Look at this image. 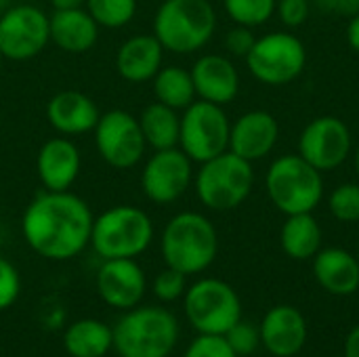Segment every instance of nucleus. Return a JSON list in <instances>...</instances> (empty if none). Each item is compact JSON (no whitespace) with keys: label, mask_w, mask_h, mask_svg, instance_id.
<instances>
[{"label":"nucleus","mask_w":359,"mask_h":357,"mask_svg":"<svg viewBox=\"0 0 359 357\" xmlns=\"http://www.w3.org/2000/svg\"><path fill=\"white\" fill-rule=\"evenodd\" d=\"M95 215L74 191H42L25 206L21 236L42 259L69 261L90 246Z\"/></svg>","instance_id":"f257e3e1"},{"label":"nucleus","mask_w":359,"mask_h":357,"mask_svg":"<svg viewBox=\"0 0 359 357\" xmlns=\"http://www.w3.org/2000/svg\"><path fill=\"white\" fill-rule=\"evenodd\" d=\"M160 252L166 267L198 276L206 271L219 255V234L212 221L196 210L177 213L162 229Z\"/></svg>","instance_id":"f03ea898"},{"label":"nucleus","mask_w":359,"mask_h":357,"mask_svg":"<svg viewBox=\"0 0 359 357\" xmlns=\"http://www.w3.org/2000/svg\"><path fill=\"white\" fill-rule=\"evenodd\" d=\"M215 32L217 11L210 0H162L154 17V36L175 55L202 50Z\"/></svg>","instance_id":"7ed1b4c3"},{"label":"nucleus","mask_w":359,"mask_h":357,"mask_svg":"<svg viewBox=\"0 0 359 357\" xmlns=\"http://www.w3.org/2000/svg\"><path fill=\"white\" fill-rule=\"evenodd\" d=\"M111 330L120 357H168L179 341L177 318L158 305L128 309Z\"/></svg>","instance_id":"20e7f679"},{"label":"nucleus","mask_w":359,"mask_h":357,"mask_svg":"<svg viewBox=\"0 0 359 357\" xmlns=\"http://www.w3.org/2000/svg\"><path fill=\"white\" fill-rule=\"evenodd\" d=\"M154 240L149 215L133 204H118L103 210L93 221L90 248L105 259H137Z\"/></svg>","instance_id":"39448f33"},{"label":"nucleus","mask_w":359,"mask_h":357,"mask_svg":"<svg viewBox=\"0 0 359 357\" xmlns=\"http://www.w3.org/2000/svg\"><path fill=\"white\" fill-rule=\"evenodd\" d=\"M255 187L252 162L223 151L206 162L194 175V189L204 208L215 213H227L242 206Z\"/></svg>","instance_id":"423d86ee"},{"label":"nucleus","mask_w":359,"mask_h":357,"mask_svg":"<svg viewBox=\"0 0 359 357\" xmlns=\"http://www.w3.org/2000/svg\"><path fill=\"white\" fill-rule=\"evenodd\" d=\"M324 173L299 154L276 158L265 175V189L282 215L313 213L324 200Z\"/></svg>","instance_id":"0eeeda50"},{"label":"nucleus","mask_w":359,"mask_h":357,"mask_svg":"<svg viewBox=\"0 0 359 357\" xmlns=\"http://www.w3.org/2000/svg\"><path fill=\"white\" fill-rule=\"evenodd\" d=\"M183 309L187 322L198 330V335L223 337L242 320V301L238 292L217 278H202L187 286L183 295Z\"/></svg>","instance_id":"6e6552de"},{"label":"nucleus","mask_w":359,"mask_h":357,"mask_svg":"<svg viewBox=\"0 0 359 357\" xmlns=\"http://www.w3.org/2000/svg\"><path fill=\"white\" fill-rule=\"evenodd\" d=\"M244 61L261 84L284 86L305 72L307 48L303 40L290 32H269L255 40Z\"/></svg>","instance_id":"1a4fd4ad"},{"label":"nucleus","mask_w":359,"mask_h":357,"mask_svg":"<svg viewBox=\"0 0 359 357\" xmlns=\"http://www.w3.org/2000/svg\"><path fill=\"white\" fill-rule=\"evenodd\" d=\"M231 122L223 105L196 99L181 114L179 147L194 164H202L229 149Z\"/></svg>","instance_id":"9d476101"},{"label":"nucleus","mask_w":359,"mask_h":357,"mask_svg":"<svg viewBox=\"0 0 359 357\" xmlns=\"http://www.w3.org/2000/svg\"><path fill=\"white\" fill-rule=\"evenodd\" d=\"M93 137L101 160L116 170L135 168L147 149L139 118L126 109H109L101 114L93 128Z\"/></svg>","instance_id":"9b49d317"},{"label":"nucleus","mask_w":359,"mask_h":357,"mask_svg":"<svg viewBox=\"0 0 359 357\" xmlns=\"http://www.w3.org/2000/svg\"><path fill=\"white\" fill-rule=\"evenodd\" d=\"M50 42L48 15L34 4H11L0 13V53L8 61H29Z\"/></svg>","instance_id":"f8f14e48"},{"label":"nucleus","mask_w":359,"mask_h":357,"mask_svg":"<svg viewBox=\"0 0 359 357\" xmlns=\"http://www.w3.org/2000/svg\"><path fill=\"white\" fill-rule=\"evenodd\" d=\"M194 162L181 147L158 149L143 164L141 191L149 202L168 206L185 196L194 185Z\"/></svg>","instance_id":"ddd939ff"},{"label":"nucleus","mask_w":359,"mask_h":357,"mask_svg":"<svg viewBox=\"0 0 359 357\" xmlns=\"http://www.w3.org/2000/svg\"><path fill=\"white\" fill-rule=\"evenodd\" d=\"M351 130L339 116L313 118L299 137V156L320 173H328L345 164V160L351 156Z\"/></svg>","instance_id":"4468645a"},{"label":"nucleus","mask_w":359,"mask_h":357,"mask_svg":"<svg viewBox=\"0 0 359 357\" xmlns=\"http://www.w3.org/2000/svg\"><path fill=\"white\" fill-rule=\"evenodd\" d=\"M101 301L114 309L137 307L147 290V278L137 259H105L95 278Z\"/></svg>","instance_id":"2eb2a0df"},{"label":"nucleus","mask_w":359,"mask_h":357,"mask_svg":"<svg viewBox=\"0 0 359 357\" xmlns=\"http://www.w3.org/2000/svg\"><path fill=\"white\" fill-rule=\"evenodd\" d=\"M82 170V154L69 137L46 139L36 154V175L46 191H67Z\"/></svg>","instance_id":"dca6fc26"},{"label":"nucleus","mask_w":359,"mask_h":357,"mask_svg":"<svg viewBox=\"0 0 359 357\" xmlns=\"http://www.w3.org/2000/svg\"><path fill=\"white\" fill-rule=\"evenodd\" d=\"M280 139V124L271 112L250 109L231 122L229 130V151L236 156L257 162L267 158Z\"/></svg>","instance_id":"f3484780"},{"label":"nucleus","mask_w":359,"mask_h":357,"mask_svg":"<svg viewBox=\"0 0 359 357\" xmlns=\"http://www.w3.org/2000/svg\"><path fill=\"white\" fill-rule=\"evenodd\" d=\"M191 80L196 97L208 103L227 105L240 93V72L225 55L206 53L191 65Z\"/></svg>","instance_id":"a211bd4d"},{"label":"nucleus","mask_w":359,"mask_h":357,"mask_svg":"<svg viewBox=\"0 0 359 357\" xmlns=\"http://www.w3.org/2000/svg\"><path fill=\"white\" fill-rule=\"evenodd\" d=\"M261 345L276 357L297 356L307 343V322L292 305L271 307L261 326Z\"/></svg>","instance_id":"6ab92c4d"},{"label":"nucleus","mask_w":359,"mask_h":357,"mask_svg":"<svg viewBox=\"0 0 359 357\" xmlns=\"http://www.w3.org/2000/svg\"><path fill=\"white\" fill-rule=\"evenodd\" d=\"M99 118V105L80 90H61L46 103V120L63 137L93 133Z\"/></svg>","instance_id":"aec40b11"},{"label":"nucleus","mask_w":359,"mask_h":357,"mask_svg":"<svg viewBox=\"0 0 359 357\" xmlns=\"http://www.w3.org/2000/svg\"><path fill=\"white\" fill-rule=\"evenodd\" d=\"M164 46L154 34L130 36L116 50V69L126 82H151L164 63Z\"/></svg>","instance_id":"412c9836"},{"label":"nucleus","mask_w":359,"mask_h":357,"mask_svg":"<svg viewBox=\"0 0 359 357\" xmlns=\"http://www.w3.org/2000/svg\"><path fill=\"white\" fill-rule=\"evenodd\" d=\"M313 276L318 284L332 297H349L359 290L358 255L328 246L313 257Z\"/></svg>","instance_id":"4be33fe9"},{"label":"nucleus","mask_w":359,"mask_h":357,"mask_svg":"<svg viewBox=\"0 0 359 357\" xmlns=\"http://www.w3.org/2000/svg\"><path fill=\"white\" fill-rule=\"evenodd\" d=\"M48 23H50V42L65 53L72 55L86 53L99 40L101 27L84 6L53 11Z\"/></svg>","instance_id":"5701e85b"},{"label":"nucleus","mask_w":359,"mask_h":357,"mask_svg":"<svg viewBox=\"0 0 359 357\" xmlns=\"http://www.w3.org/2000/svg\"><path fill=\"white\" fill-rule=\"evenodd\" d=\"M282 250L294 261H309L322 248V227L313 213L288 215L280 231Z\"/></svg>","instance_id":"b1692460"},{"label":"nucleus","mask_w":359,"mask_h":357,"mask_svg":"<svg viewBox=\"0 0 359 357\" xmlns=\"http://www.w3.org/2000/svg\"><path fill=\"white\" fill-rule=\"evenodd\" d=\"M63 347L72 357H105L114 349V330L101 320H78L67 326Z\"/></svg>","instance_id":"393cba45"},{"label":"nucleus","mask_w":359,"mask_h":357,"mask_svg":"<svg viewBox=\"0 0 359 357\" xmlns=\"http://www.w3.org/2000/svg\"><path fill=\"white\" fill-rule=\"evenodd\" d=\"M139 124H141L147 147H151L154 151L179 147L181 114L177 109L154 101L143 107L139 116Z\"/></svg>","instance_id":"a878e982"},{"label":"nucleus","mask_w":359,"mask_h":357,"mask_svg":"<svg viewBox=\"0 0 359 357\" xmlns=\"http://www.w3.org/2000/svg\"><path fill=\"white\" fill-rule=\"evenodd\" d=\"M151 84H154L156 101L177 112H183L198 99L191 72L181 65H162L160 72L154 76Z\"/></svg>","instance_id":"bb28decb"},{"label":"nucleus","mask_w":359,"mask_h":357,"mask_svg":"<svg viewBox=\"0 0 359 357\" xmlns=\"http://www.w3.org/2000/svg\"><path fill=\"white\" fill-rule=\"evenodd\" d=\"M84 8L93 15L99 27L120 29L137 15V0H86Z\"/></svg>","instance_id":"cd10ccee"},{"label":"nucleus","mask_w":359,"mask_h":357,"mask_svg":"<svg viewBox=\"0 0 359 357\" xmlns=\"http://www.w3.org/2000/svg\"><path fill=\"white\" fill-rule=\"evenodd\" d=\"M223 6L236 25L255 29L265 25L276 15L278 0H223Z\"/></svg>","instance_id":"c85d7f7f"},{"label":"nucleus","mask_w":359,"mask_h":357,"mask_svg":"<svg viewBox=\"0 0 359 357\" xmlns=\"http://www.w3.org/2000/svg\"><path fill=\"white\" fill-rule=\"evenodd\" d=\"M330 215L341 223L359 221V183H341L328 196Z\"/></svg>","instance_id":"c756f323"},{"label":"nucleus","mask_w":359,"mask_h":357,"mask_svg":"<svg viewBox=\"0 0 359 357\" xmlns=\"http://www.w3.org/2000/svg\"><path fill=\"white\" fill-rule=\"evenodd\" d=\"M225 341L229 343V347L236 351V356H250L257 351V347L261 345V332L255 324L250 322H236L225 335Z\"/></svg>","instance_id":"7c9ffc66"},{"label":"nucleus","mask_w":359,"mask_h":357,"mask_svg":"<svg viewBox=\"0 0 359 357\" xmlns=\"http://www.w3.org/2000/svg\"><path fill=\"white\" fill-rule=\"evenodd\" d=\"M187 290V276L166 267L162 269L156 278H154V295L162 301V303H172L177 299H181Z\"/></svg>","instance_id":"2f4dec72"},{"label":"nucleus","mask_w":359,"mask_h":357,"mask_svg":"<svg viewBox=\"0 0 359 357\" xmlns=\"http://www.w3.org/2000/svg\"><path fill=\"white\" fill-rule=\"evenodd\" d=\"M183 357H238L229 347L225 337L219 335H198L185 349Z\"/></svg>","instance_id":"473e14b6"},{"label":"nucleus","mask_w":359,"mask_h":357,"mask_svg":"<svg viewBox=\"0 0 359 357\" xmlns=\"http://www.w3.org/2000/svg\"><path fill=\"white\" fill-rule=\"evenodd\" d=\"M19 292H21V278L17 267L8 259L0 257V311L13 307L15 301L19 299Z\"/></svg>","instance_id":"72a5a7b5"},{"label":"nucleus","mask_w":359,"mask_h":357,"mask_svg":"<svg viewBox=\"0 0 359 357\" xmlns=\"http://www.w3.org/2000/svg\"><path fill=\"white\" fill-rule=\"evenodd\" d=\"M276 13L286 27H301L311 15V0H278Z\"/></svg>","instance_id":"f704fd0d"},{"label":"nucleus","mask_w":359,"mask_h":357,"mask_svg":"<svg viewBox=\"0 0 359 357\" xmlns=\"http://www.w3.org/2000/svg\"><path fill=\"white\" fill-rule=\"evenodd\" d=\"M257 36L252 34V27H244V25H233L227 36H225V48L231 57H242L246 59V55L250 53V48L255 46Z\"/></svg>","instance_id":"c9c22d12"},{"label":"nucleus","mask_w":359,"mask_h":357,"mask_svg":"<svg viewBox=\"0 0 359 357\" xmlns=\"http://www.w3.org/2000/svg\"><path fill=\"white\" fill-rule=\"evenodd\" d=\"M316 6H320L324 13L347 15V17H351L353 13L359 11L358 0H316Z\"/></svg>","instance_id":"e433bc0d"},{"label":"nucleus","mask_w":359,"mask_h":357,"mask_svg":"<svg viewBox=\"0 0 359 357\" xmlns=\"http://www.w3.org/2000/svg\"><path fill=\"white\" fill-rule=\"evenodd\" d=\"M347 44L359 53V11L351 15L349 25H347Z\"/></svg>","instance_id":"4c0bfd02"},{"label":"nucleus","mask_w":359,"mask_h":357,"mask_svg":"<svg viewBox=\"0 0 359 357\" xmlns=\"http://www.w3.org/2000/svg\"><path fill=\"white\" fill-rule=\"evenodd\" d=\"M345 357H359V324L345 339Z\"/></svg>","instance_id":"58836bf2"},{"label":"nucleus","mask_w":359,"mask_h":357,"mask_svg":"<svg viewBox=\"0 0 359 357\" xmlns=\"http://www.w3.org/2000/svg\"><path fill=\"white\" fill-rule=\"evenodd\" d=\"M86 0H50L55 11H65V8H82Z\"/></svg>","instance_id":"ea45409f"},{"label":"nucleus","mask_w":359,"mask_h":357,"mask_svg":"<svg viewBox=\"0 0 359 357\" xmlns=\"http://www.w3.org/2000/svg\"><path fill=\"white\" fill-rule=\"evenodd\" d=\"M353 164H355V173H358L359 177V145L355 147V154H353Z\"/></svg>","instance_id":"a19ab883"},{"label":"nucleus","mask_w":359,"mask_h":357,"mask_svg":"<svg viewBox=\"0 0 359 357\" xmlns=\"http://www.w3.org/2000/svg\"><path fill=\"white\" fill-rule=\"evenodd\" d=\"M6 6H11V0H0V13H2Z\"/></svg>","instance_id":"79ce46f5"},{"label":"nucleus","mask_w":359,"mask_h":357,"mask_svg":"<svg viewBox=\"0 0 359 357\" xmlns=\"http://www.w3.org/2000/svg\"><path fill=\"white\" fill-rule=\"evenodd\" d=\"M2 69H4V57H2V53H0V78H2Z\"/></svg>","instance_id":"37998d69"},{"label":"nucleus","mask_w":359,"mask_h":357,"mask_svg":"<svg viewBox=\"0 0 359 357\" xmlns=\"http://www.w3.org/2000/svg\"><path fill=\"white\" fill-rule=\"evenodd\" d=\"M358 261H359V248H358Z\"/></svg>","instance_id":"c03bdc74"},{"label":"nucleus","mask_w":359,"mask_h":357,"mask_svg":"<svg viewBox=\"0 0 359 357\" xmlns=\"http://www.w3.org/2000/svg\"><path fill=\"white\" fill-rule=\"evenodd\" d=\"M0 124H2V118H0Z\"/></svg>","instance_id":"a18cd8bd"},{"label":"nucleus","mask_w":359,"mask_h":357,"mask_svg":"<svg viewBox=\"0 0 359 357\" xmlns=\"http://www.w3.org/2000/svg\"><path fill=\"white\" fill-rule=\"evenodd\" d=\"M358 2H359V0H358Z\"/></svg>","instance_id":"49530a36"}]
</instances>
